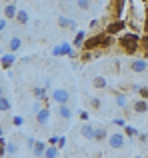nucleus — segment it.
Returning a JSON list of instances; mask_svg holds the SVG:
<instances>
[{
    "label": "nucleus",
    "mask_w": 148,
    "mask_h": 158,
    "mask_svg": "<svg viewBox=\"0 0 148 158\" xmlns=\"http://www.w3.org/2000/svg\"><path fill=\"white\" fill-rule=\"evenodd\" d=\"M112 122L116 124V126H126V120H124V118H114Z\"/></svg>",
    "instance_id": "37"
},
{
    "label": "nucleus",
    "mask_w": 148,
    "mask_h": 158,
    "mask_svg": "<svg viewBox=\"0 0 148 158\" xmlns=\"http://www.w3.org/2000/svg\"><path fill=\"white\" fill-rule=\"evenodd\" d=\"M146 158H148V156H146Z\"/></svg>",
    "instance_id": "45"
},
{
    "label": "nucleus",
    "mask_w": 148,
    "mask_h": 158,
    "mask_svg": "<svg viewBox=\"0 0 148 158\" xmlns=\"http://www.w3.org/2000/svg\"><path fill=\"white\" fill-rule=\"evenodd\" d=\"M44 158H58V148L56 146H48L44 152Z\"/></svg>",
    "instance_id": "28"
},
{
    "label": "nucleus",
    "mask_w": 148,
    "mask_h": 158,
    "mask_svg": "<svg viewBox=\"0 0 148 158\" xmlns=\"http://www.w3.org/2000/svg\"><path fill=\"white\" fill-rule=\"evenodd\" d=\"M56 22H58L60 28H66V30H70V32H78L76 30V20L68 18V16H64V14H60L58 18H56Z\"/></svg>",
    "instance_id": "9"
},
{
    "label": "nucleus",
    "mask_w": 148,
    "mask_h": 158,
    "mask_svg": "<svg viewBox=\"0 0 148 158\" xmlns=\"http://www.w3.org/2000/svg\"><path fill=\"white\" fill-rule=\"evenodd\" d=\"M46 148H48L46 142H42V140H36L34 148H32V154H34L36 158H44V152H46Z\"/></svg>",
    "instance_id": "14"
},
{
    "label": "nucleus",
    "mask_w": 148,
    "mask_h": 158,
    "mask_svg": "<svg viewBox=\"0 0 148 158\" xmlns=\"http://www.w3.org/2000/svg\"><path fill=\"white\" fill-rule=\"evenodd\" d=\"M140 2H144V4H148V0H140Z\"/></svg>",
    "instance_id": "43"
},
{
    "label": "nucleus",
    "mask_w": 148,
    "mask_h": 158,
    "mask_svg": "<svg viewBox=\"0 0 148 158\" xmlns=\"http://www.w3.org/2000/svg\"><path fill=\"white\" fill-rule=\"evenodd\" d=\"M78 116H80L82 122H88V112H86V110H80V112H78Z\"/></svg>",
    "instance_id": "35"
},
{
    "label": "nucleus",
    "mask_w": 148,
    "mask_h": 158,
    "mask_svg": "<svg viewBox=\"0 0 148 158\" xmlns=\"http://www.w3.org/2000/svg\"><path fill=\"white\" fill-rule=\"evenodd\" d=\"M128 68H130V72H134V74H144L148 70V60H144V58H134L128 64Z\"/></svg>",
    "instance_id": "8"
},
{
    "label": "nucleus",
    "mask_w": 148,
    "mask_h": 158,
    "mask_svg": "<svg viewBox=\"0 0 148 158\" xmlns=\"http://www.w3.org/2000/svg\"><path fill=\"white\" fill-rule=\"evenodd\" d=\"M64 146H66V136H58V144H56V148L60 150V148H64Z\"/></svg>",
    "instance_id": "33"
},
{
    "label": "nucleus",
    "mask_w": 148,
    "mask_h": 158,
    "mask_svg": "<svg viewBox=\"0 0 148 158\" xmlns=\"http://www.w3.org/2000/svg\"><path fill=\"white\" fill-rule=\"evenodd\" d=\"M138 96H140L142 100H148V86H140V88H138Z\"/></svg>",
    "instance_id": "30"
},
{
    "label": "nucleus",
    "mask_w": 148,
    "mask_h": 158,
    "mask_svg": "<svg viewBox=\"0 0 148 158\" xmlns=\"http://www.w3.org/2000/svg\"><path fill=\"white\" fill-rule=\"evenodd\" d=\"M6 22H8L6 18H2V20H0V32H4V30H6Z\"/></svg>",
    "instance_id": "38"
},
{
    "label": "nucleus",
    "mask_w": 148,
    "mask_h": 158,
    "mask_svg": "<svg viewBox=\"0 0 148 158\" xmlns=\"http://www.w3.org/2000/svg\"><path fill=\"white\" fill-rule=\"evenodd\" d=\"M22 38H20V36H12L10 40H8V52H12V54H16L20 50V48H22Z\"/></svg>",
    "instance_id": "13"
},
{
    "label": "nucleus",
    "mask_w": 148,
    "mask_h": 158,
    "mask_svg": "<svg viewBox=\"0 0 148 158\" xmlns=\"http://www.w3.org/2000/svg\"><path fill=\"white\" fill-rule=\"evenodd\" d=\"M48 120H50V108L42 106L38 112H36V124H38V126H46Z\"/></svg>",
    "instance_id": "10"
},
{
    "label": "nucleus",
    "mask_w": 148,
    "mask_h": 158,
    "mask_svg": "<svg viewBox=\"0 0 148 158\" xmlns=\"http://www.w3.org/2000/svg\"><path fill=\"white\" fill-rule=\"evenodd\" d=\"M34 144H36V140L32 138V136H28V138H26V146H28V148L32 150V148H34Z\"/></svg>",
    "instance_id": "36"
},
{
    "label": "nucleus",
    "mask_w": 148,
    "mask_h": 158,
    "mask_svg": "<svg viewBox=\"0 0 148 158\" xmlns=\"http://www.w3.org/2000/svg\"><path fill=\"white\" fill-rule=\"evenodd\" d=\"M124 144H126L124 132H112V134H108V146L112 150H120V148H124Z\"/></svg>",
    "instance_id": "6"
},
{
    "label": "nucleus",
    "mask_w": 148,
    "mask_h": 158,
    "mask_svg": "<svg viewBox=\"0 0 148 158\" xmlns=\"http://www.w3.org/2000/svg\"><path fill=\"white\" fill-rule=\"evenodd\" d=\"M124 30H126V20L124 18H122V20H110V22L106 24V28H104V34L118 38Z\"/></svg>",
    "instance_id": "4"
},
{
    "label": "nucleus",
    "mask_w": 148,
    "mask_h": 158,
    "mask_svg": "<svg viewBox=\"0 0 148 158\" xmlns=\"http://www.w3.org/2000/svg\"><path fill=\"white\" fill-rule=\"evenodd\" d=\"M0 136H4V126L0 124Z\"/></svg>",
    "instance_id": "41"
},
{
    "label": "nucleus",
    "mask_w": 148,
    "mask_h": 158,
    "mask_svg": "<svg viewBox=\"0 0 148 158\" xmlns=\"http://www.w3.org/2000/svg\"><path fill=\"white\" fill-rule=\"evenodd\" d=\"M138 134H140V132H138L134 126H130V124H126V126H124V136H130V138H134V136H138Z\"/></svg>",
    "instance_id": "27"
},
{
    "label": "nucleus",
    "mask_w": 148,
    "mask_h": 158,
    "mask_svg": "<svg viewBox=\"0 0 148 158\" xmlns=\"http://www.w3.org/2000/svg\"><path fill=\"white\" fill-rule=\"evenodd\" d=\"M18 152V144L16 142H6V156H16Z\"/></svg>",
    "instance_id": "26"
},
{
    "label": "nucleus",
    "mask_w": 148,
    "mask_h": 158,
    "mask_svg": "<svg viewBox=\"0 0 148 158\" xmlns=\"http://www.w3.org/2000/svg\"><path fill=\"white\" fill-rule=\"evenodd\" d=\"M114 102H116V106H120V108L128 106V98H126L124 92H116V94H114Z\"/></svg>",
    "instance_id": "21"
},
{
    "label": "nucleus",
    "mask_w": 148,
    "mask_h": 158,
    "mask_svg": "<svg viewBox=\"0 0 148 158\" xmlns=\"http://www.w3.org/2000/svg\"><path fill=\"white\" fill-rule=\"evenodd\" d=\"M126 4H128V0H108V12H110V16H112V20L124 18Z\"/></svg>",
    "instance_id": "3"
},
{
    "label": "nucleus",
    "mask_w": 148,
    "mask_h": 158,
    "mask_svg": "<svg viewBox=\"0 0 148 158\" xmlns=\"http://www.w3.org/2000/svg\"><path fill=\"white\" fill-rule=\"evenodd\" d=\"M14 62H16V54H12V52H6V54H2V56H0V64H2L4 70L12 68V66H14Z\"/></svg>",
    "instance_id": "11"
},
{
    "label": "nucleus",
    "mask_w": 148,
    "mask_h": 158,
    "mask_svg": "<svg viewBox=\"0 0 148 158\" xmlns=\"http://www.w3.org/2000/svg\"><path fill=\"white\" fill-rule=\"evenodd\" d=\"M80 136L86 138V140H94V126L90 122H84L80 126Z\"/></svg>",
    "instance_id": "12"
},
{
    "label": "nucleus",
    "mask_w": 148,
    "mask_h": 158,
    "mask_svg": "<svg viewBox=\"0 0 148 158\" xmlns=\"http://www.w3.org/2000/svg\"><path fill=\"white\" fill-rule=\"evenodd\" d=\"M92 106L94 108H100V100H98V98H92Z\"/></svg>",
    "instance_id": "39"
},
{
    "label": "nucleus",
    "mask_w": 148,
    "mask_h": 158,
    "mask_svg": "<svg viewBox=\"0 0 148 158\" xmlns=\"http://www.w3.org/2000/svg\"><path fill=\"white\" fill-rule=\"evenodd\" d=\"M116 44L120 46V50L128 56H134V54L140 52V34L136 32H122L120 36L116 38Z\"/></svg>",
    "instance_id": "1"
},
{
    "label": "nucleus",
    "mask_w": 148,
    "mask_h": 158,
    "mask_svg": "<svg viewBox=\"0 0 148 158\" xmlns=\"http://www.w3.org/2000/svg\"><path fill=\"white\" fill-rule=\"evenodd\" d=\"M94 140H96V142H104V140H108V132H106L104 126H94Z\"/></svg>",
    "instance_id": "16"
},
{
    "label": "nucleus",
    "mask_w": 148,
    "mask_h": 158,
    "mask_svg": "<svg viewBox=\"0 0 148 158\" xmlns=\"http://www.w3.org/2000/svg\"><path fill=\"white\" fill-rule=\"evenodd\" d=\"M0 96H4V86L0 84Z\"/></svg>",
    "instance_id": "40"
},
{
    "label": "nucleus",
    "mask_w": 148,
    "mask_h": 158,
    "mask_svg": "<svg viewBox=\"0 0 148 158\" xmlns=\"http://www.w3.org/2000/svg\"><path fill=\"white\" fill-rule=\"evenodd\" d=\"M84 40H86V30H78L76 34H74L72 46H74V48H80V50H82V44H84Z\"/></svg>",
    "instance_id": "18"
},
{
    "label": "nucleus",
    "mask_w": 148,
    "mask_h": 158,
    "mask_svg": "<svg viewBox=\"0 0 148 158\" xmlns=\"http://www.w3.org/2000/svg\"><path fill=\"white\" fill-rule=\"evenodd\" d=\"M12 124H14V126H22L24 124V116H12Z\"/></svg>",
    "instance_id": "32"
},
{
    "label": "nucleus",
    "mask_w": 148,
    "mask_h": 158,
    "mask_svg": "<svg viewBox=\"0 0 148 158\" xmlns=\"http://www.w3.org/2000/svg\"><path fill=\"white\" fill-rule=\"evenodd\" d=\"M102 40H104V30L96 32V34H92V36H86L84 44H82V50H86V52L100 50V48H102Z\"/></svg>",
    "instance_id": "2"
},
{
    "label": "nucleus",
    "mask_w": 148,
    "mask_h": 158,
    "mask_svg": "<svg viewBox=\"0 0 148 158\" xmlns=\"http://www.w3.org/2000/svg\"><path fill=\"white\" fill-rule=\"evenodd\" d=\"M16 12H18L16 4H14V2H8L6 6H4V18H6V20H12V18H16Z\"/></svg>",
    "instance_id": "17"
},
{
    "label": "nucleus",
    "mask_w": 148,
    "mask_h": 158,
    "mask_svg": "<svg viewBox=\"0 0 148 158\" xmlns=\"http://www.w3.org/2000/svg\"><path fill=\"white\" fill-rule=\"evenodd\" d=\"M76 6L80 8V10H88V8L92 6V0H76Z\"/></svg>",
    "instance_id": "29"
},
{
    "label": "nucleus",
    "mask_w": 148,
    "mask_h": 158,
    "mask_svg": "<svg viewBox=\"0 0 148 158\" xmlns=\"http://www.w3.org/2000/svg\"><path fill=\"white\" fill-rule=\"evenodd\" d=\"M10 108H12L10 100H8L6 96H0V112H4V114H6V112L10 110Z\"/></svg>",
    "instance_id": "25"
},
{
    "label": "nucleus",
    "mask_w": 148,
    "mask_h": 158,
    "mask_svg": "<svg viewBox=\"0 0 148 158\" xmlns=\"http://www.w3.org/2000/svg\"><path fill=\"white\" fill-rule=\"evenodd\" d=\"M52 100L56 102V104H68L70 102V92H68L66 88H56L52 90Z\"/></svg>",
    "instance_id": "7"
},
{
    "label": "nucleus",
    "mask_w": 148,
    "mask_h": 158,
    "mask_svg": "<svg viewBox=\"0 0 148 158\" xmlns=\"http://www.w3.org/2000/svg\"><path fill=\"white\" fill-rule=\"evenodd\" d=\"M64 4H70V2H76V0H62Z\"/></svg>",
    "instance_id": "42"
},
{
    "label": "nucleus",
    "mask_w": 148,
    "mask_h": 158,
    "mask_svg": "<svg viewBox=\"0 0 148 158\" xmlns=\"http://www.w3.org/2000/svg\"><path fill=\"white\" fill-rule=\"evenodd\" d=\"M6 156V140H4V136H0V158Z\"/></svg>",
    "instance_id": "31"
},
{
    "label": "nucleus",
    "mask_w": 148,
    "mask_h": 158,
    "mask_svg": "<svg viewBox=\"0 0 148 158\" xmlns=\"http://www.w3.org/2000/svg\"><path fill=\"white\" fill-rule=\"evenodd\" d=\"M132 110L136 112V114H144V112H148V100H142V98L134 100L132 102Z\"/></svg>",
    "instance_id": "15"
},
{
    "label": "nucleus",
    "mask_w": 148,
    "mask_h": 158,
    "mask_svg": "<svg viewBox=\"0 0 148 158\" xmlns=\"http://www.w3.org/2000/svg\"><path fill=\"white\" fill-rule=\"evenodd\" d=\"M32 94H34L36 100H44V98H46V88H44V86H34Z\"/></svg>",
    "instance_id": "24"
},
{
    "label": "nucleus",
    "mask_w": 148,
    "mask_h": 158,
    "mask_svg": "<svg viewBox=\"0 0 148 158\" xmlns=\"http://www.w3.org/2000/svg\"><path fill=\"white\" fill-rule=\"evenodd\" d=\"M92 86H94L96 90H104L106 86H108V80H106L104 76H94V78H92Z\"/></svg>",
    "instance_id": "20"
},
{
    "label": "nucleus",
    "mask_w": 148,
    "mask_h": 158,
    "mask_svg": "<svg viewBox=\"0 0 148 158\" xmlns=\"http://www.w3.org/2000/svg\"><path fill=\"white\" fill-rule=\"evenodd\" d=\"M52 56H54V58H60V56L74 58V56H76V50H74V46H72V44L62 42V44H58V46H54V48H52Z\"/></svg>",
    "instance_id": "5"
},
{
    "label": "nucleus",
    "mask_w": 148,
    "mask_h": 158,
    "mask_svg": "<svg viewBox=\"0 0 148 158\" xmlns=\"http://www.w3.org/2000/svg\"><path fill=\"white\" fill-rule=\"evenodd\" d=\"M46 144L48 146H56V144H58V136H50V138L46 140Z\"/></svg>",
    "instance_id": "34"
},
{
    "label": "nucleus",
    "mask_w": 148,
    "mask_h": 158,
    "mask_svg": "<svg viewBox=\"0 0 148 158\" xmlns=\"http://www.w3.org/2000/svg\"><path fill=\"white\" fill-rule=\"evenodd\" d=\"M140 52L144 54V60H148V32L140 36Z\"/></svg>",
    "instance_id": "22"
},
{
    "label": "nucleus",
    "mask_w": 148,
    "mask_h": 158,
    "mask_svg": "<svg viewBox=\"0 0 148 158\" xmlns=\"http://www.w3.org/2000/svg\"><path fill=\"white\" fill-rule=\"evenodd\" d=\"M58 116L62 120H70L72 118V108L68 106V104H60L58 106Z\"/></svg>",
    "instance_id": "19"
},
{
    "label": "nucleus",
    "mask_w": 148,
    "mask_h": 158,
    "mask_svg": "<svg viewBox=\"0 0 148 158\" xmlns=\"http://www.w3.org/2000/svg\"><path fill=\"white\" fill-rule=\"evenodd\" d=\"M16 22H18V24H22V26H24V24H28V20H30V18H28V12L26 10H18V12H16Z\"/></svg>",
    "instance_id": "23"
},
{
    "label": "nucleus",
    "mask_w": 148,
    "mask_h": 158,
    "mask_svg": "<svg viewBox=\"0 0 148 158\" xmlns=\"http://www.w3.org/2000/svg\"><path fill=\"white\" fill-rule=\"evenodd\" d=\"M2 54H4V52H2V48H0V56H2Z\"/></svg>",
    "instance_id": "44"
}]
</instances>
